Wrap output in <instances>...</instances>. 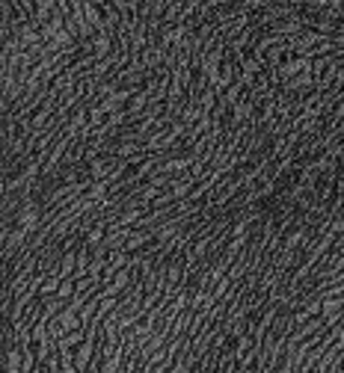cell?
<instances>
[{
	"label": "cell",
	"mask_w": 344,
	"mask_h": 373,
	"mask_svg": "<svg viewBox=\"0 0 344 373\" xmlns=\"http://www.w3.org/2000/svg\"><path fill=\"white\" fill-rule=\"evenodd\" d=\"M83 341H86V329H74V332H68V335H63V338H60V343H57V350H60V352L77 350Z\"/></svg>",
	"instance_id": "cell-1"
}]
</instances>
